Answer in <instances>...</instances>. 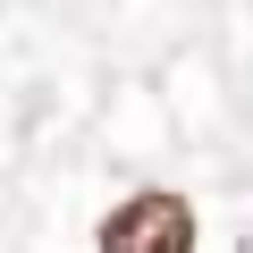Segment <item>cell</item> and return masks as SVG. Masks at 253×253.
Returning <instances> with one entry per match:
<instances>
[{"mask_svg":"<svg viewBox=\"0 0 253 253\" xmlns=\"http://www.w3.org/2000/svg\"><path fill=\"white\" fill-rule=\"evenodd\" d=\"M101 253H194V203L186 194H126L101 219Z\"/></svg>","mask_w":253,"mask_h":253,"instance_id":"6da1fadb","label":"cell"}]
</instances>
